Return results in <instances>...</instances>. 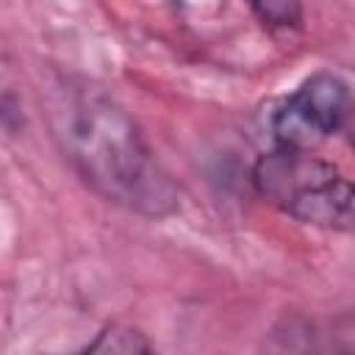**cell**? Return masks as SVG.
<instances>
[{
  "label": "cell",
  "mask_w": 355,
  "mask_h": 355,
  "mask_svg": "<svg viewBox=\"0 0 355 355\" xmlns=\"http://www.w3.org/2000/svg\"><path fill=\"white\" fill-rule=\"evenodd\" d=\"M47 116L69 166L105 202L150 219L178 211V186L133 116L103 89L75 78L58 80L47 94Z\"/></svg>",
  "instance_id": "cell-1"
},
{
  "label": "cell",
  "mask_w": 355,
  "mask_h": 355,
  "mask_svg": "<svg viewBox=\"0 0 355 355\" xmlns=\"http://www.w3.org/2000/svg\"><path fill=\"white\" fill-rule=\"evenodd\" d=\"M252 186L302 225L355 236V183L311 150L277 144L263 153L252 166Z\"/></svg>",
  "instance_id": "cell-2"
},
{
  "label": "cell",
  "mask_w": 355,
  "mask_h": 355,
  "mask_svg": "<svg viewBox=\"0 0 355 355\" xmlns=\"http://www.w3.org/2000/svg\"><path fill=\"white\" fill-rule=\"evenodd\" d=\"M252 11L258 14V19L269 28H300L302 22V8L300 0H250Z\"/></svg>",
  "instance_id": "cell-4"
},
{
  "label": "cell",
  "mask_w": 355,
  "mask_h": 355,
  "mask_svg": "<svg viewBox=\"0 0 355 355\" xmlns=\"http://www.w3.org/2000/svg\"><path fill=\"white\" fill-rule=\"evenodd\" d=\"M86 349L89 352H122V355H130V352H147L150 344L141 338V333L114 324V327L103 330Z\"/></svg>",
  "instance_id": "cell-5"
},
{
  "label": "cell",
  "mask_w": 355,
  "mask_h": 355,
  "mask_svg": "<svg viewBox=\"0 0 355 355\" xmlns=\"http://www.w3.org/2000/svg\"><path fill=\"white\" fill-rule=\"evenodd\" d=\"M352 108L349 89L330 72L311 75L272 116L275 141L283 147L313 150L347 122Z\"/></svg>",
  "instance_id": "cell-3"
}]
</instances>
